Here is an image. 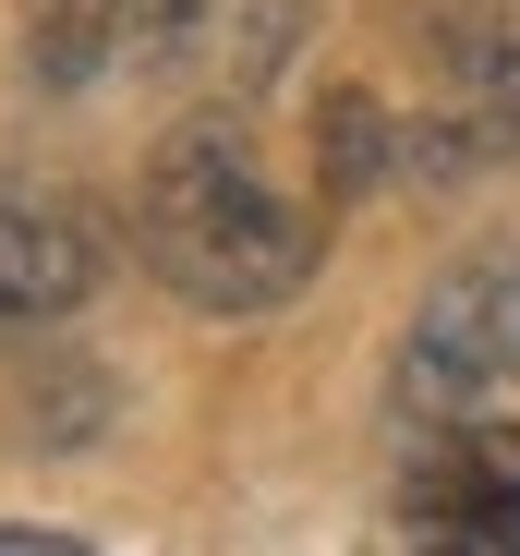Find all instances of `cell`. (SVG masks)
<instances>
[{
    "label": "cell",
    "mask_w": 520,
    "mask_h": 556,
    "mask_svg": "<svg viewBox=\"0 0 520 556\" xmlns=\"http://www.w3.org/2000/svg\"><path fill=\"white\" fill-rule=\"evenodd\" d=\"M399 532L520 556V424H436V447L399 472Z\"/></svg>",
    "instance_id": "4"
},
{
    "label": "cell",
    "mask_w": 520,
    "mask_h": 556,
    "mask_svg": "<svg viewBox=\"0 0 520 556\" xmlns=\"http://www.w3.org/2000/svg\"><path fill=\"white\" fill-rule=\"evenodd\" d=\"M134 230H145V266L206 315H267V303H291L315 278V218L291 194H267L242 122H182L169 134L145 157Z\"/></svg>",
    "instance_id": "1"
},
{
    "label": "cell",
    "mask_w": 520,
    "mask_h": 556,
    "mask_svg": "<svg viewBox=\"0 0 520 556\" xmlns=\"http://www.w3.org/2000/svg\"><path fill=\"white\" fill-rule=\"evenodd\" d=\"M206 13H218V0H122V49L157 73V61H182L206 37Z\"/></svg>",
    "instance_id": "9"
},
{
    "label": "cell",
    "mask_w": 520,
    "mask_h": 556,
    "mask_svg": "<svg viewBox=\"0 0 520 556\" xmlns=\"http://www.w3.org/2000/svg\"><path fill=\"white\" fill-rule=\"evenodd\" d=\"M388 169H399V122L364 98V85H327V110H315V181H327V206L376 194Z\"/></svg>",
    "instance_id": "6"
},
{
    "label": "cell",
    "mask_w": 520,
    "mask_h": 556,
    "mask_svg": "<svg viewBox=\"0 0 520 556\" xmlns=\"http://www.w3.org/2000/svg\"><path fill=\"white\" fill-rule=\"evenodd\" d=\"M508 146H520V13H484L436 49V110L399 134V169L448 194V181L496 169Z\"/></svg>",
    "instance_id": "3"
},
{
    "label": "cell",
    "mask_w": 520,
    "mask_h": 556,
    "mask_svg": "<svg viewBox=\"0 0 520 556\" xmlns=\"http://www.w3.org/2000/svg\"><path fill=\"white\" fill-rule=\"evenodd\" d=\"M85 291H98V230L73 206L0 194V327H61Z\"/></svg>",
    "instance_id": "5"
},
{
    "label": "cell",
    "mask_w": 520,
    "mask_h": 556,
    "mask_svg": "<svg viewBox=\"0 0 520 556\" xmlns=\"http://www.w3.org/2000/svg\"><path fill=\"white\" fill-rule=\"evenodd\" d=\"M122 61V0H25V73L37 85H98Z\"/></svg>",
    "instance_id": "7"
},
{
    "label": "cell",
    "mask_w": 520,
    "mask_h": 556,
    "mask_svg": "<svg viewBox=\"0 0 520 556\" xmlns=\"http://www.w3.org/2000/svg\"><path fill=\"white\" fill-rule=\"evenodd\" d=\"M291 25H303V0H267V13H254V37H242V73H279Z\"/></svg>",
    "instance_id": "10"
},
{
    "label": "cell",
    "mask_w": 520,
    "mask_h": 556,
    "mask_svg": "<svg viewBox=\"0 0 520 556\" xmlns=\"http://www.w3.org/2000/svg\"><path fill=\"white\" fill-rule=\"evenodd\" d=\"M520 376V254H472L423 291L399 339V412L411 424H460L484 388Z\"/></svg>",
    "instance_id": "2"
},
{
    "label": "cell",
    "mask_w": 520,
    "mask_h": 556,
    "mask_svg": "<svg viewBox=\"0 0 520 556\" xmlns=\"http://www.w3.org/2000/svg\"><path fill=\"white\" fill-rule=\"evenodd\" d=\"M25 435L37 447H85V435H98V412H110V376H85V363H73V376H49V388H25Z\"/></svg>",
    "instance_id": "8"
}]
</instances>
